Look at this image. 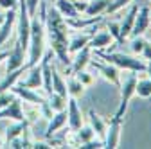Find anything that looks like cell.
Wrapping results in <instances>:
<instances>
[{
  "label": "cell",
  "mask_w": 151,
  "mask_h": 149,
  "mask_svg": "<svg viewBox=\"0 0 151 149\" xmlns=\"http://www.w3.org/2000/svg\"><path fill=\"white\" fill-rule=\"evenodd\" d=\"M14 25H16V7L6 11V18H4L2 25H0V47L9 40V36H11Z\"/></svg>",
  "instance_id": "cell-13"
},
{
  "label": "cell",
  "mask_w": 151,
  "mask_h": 149,
  "mask_svg": "<svg viewBox=\"0 0 151 149\" xmlns=\"http://www.w3.org/2000/svg\"><path fill=\"white\" fill-rule=\"evenodd\" d=\"M47 102L50 104V108L54 111H61V110H67V102H68V95H60L56 94V92H52V94L47 95Z\"/></svg>",
  "instance_id": "cell-25"
},
{
  "label": "cell",
  "mask_w": 151,
  "mask_h": 149,
  "mask_svg": "<svg viewBox=\"0 0 151 149\" xmlns=\"http://www.w3.org/2000/svg\"><path fill=\"white\" fill-rule=\"evenodd\" d=\"M52 92H56V94L60 95H68V90H67V83L63 81V77L60 76V72L56 70V67L52 65Z\"/></svg>",
  "instance_id": "cell-24"
},
{
  "label": "cell",
  "mask_w": 151,
  "mask_h": 149,
  "mask_svg": "<svg viewBox=\"0 0 151 149\" xmlns=\"http://www.w3.org/2000/svg\"><path fill=\"white\" fill-rule=\"evenodd\" d=\"M97 56L101 59H106V63L115 65L117 68H126L129 72H146V65L142 59L135 58V56H129L124 52H104L101 49H97Z\"/></svg>",
  "instance_id": "cell-3"
},
{
  "label": "cell",
  "mask_w": 151,
  "mask_h": 149,
  "mask_svg": "<svg viewBox=\"0 0 151 149\" xmlns=\"http://www.w3.org/2000/svg\"><path fill=\"white\" fill-rule=\"evenodd\" d=\"M142 56H144V58H146L147 61L151 59V43H149V42H146V43H144V49H142Z\"/></svg>",
  "instance_id": "cell-39"
},
{
  "label": "cell",
  "mask_w": 151,
  "mask_h": 149,
  "mask_svg": "<svg viewBox=\"0 0 151 149\" xmlns=\"http://www.w3.org/2000/svg\"><path fill=\"white\" fill-rule=\"evenodd\" d=\"M24 72H27V65H24V67H20V68H16V70L7 72V76L4 77V81H0V92L11 90L18 81H20V77H22Z\"/></svg>",
  "instance_id": "cell-17"
},
{
  "label": "cell",
  "mask_w": 151,
  "mask_h": 149,
  "mask_svg": "<svg viewBox=\"0 0 151 149\" xmlns=\"http://www.w3.org/2000/svg\"><path fill=\"white\" fill-rule=\"evenodd\" d=\"M135 83H137V77L131 74V76L121 85V102H119V110H117L115 117H119V119L124 117V113H126V110H128V104H129L131 97L135 95Z\"/></svg>",
  "instance_id": "cell-4"
},
{
  "label": "cell",
  "mask_w": 151,
  "mask_h": 149,
  "mask_svg": "<svg viewBox=\"0 0 151 149\" xmlns=\"http://www.w3.org/2000/svg\"><path fill=\"white\" fill-rule=\"evenodd\" d=\"M0 147H4V138L0 137Z\"/></svg>",
  "instance_id": "cell-45"
},
{
  "label": "cell",
  "mask_w": 151,
  "mask_h": 149,
  "mask_svg": "<svg viewBox=\"0 0 151 149\" xmlns=\"http://www.w3.org/2000/svg\"><path fill=\"white\" fill-rule=\"evenodd\" d=\"M110 2L111 0H88L85 14L86 16H99V14L106 13V7L110 6Z\"/></svg>",
  "instance_id": "cell-21"
},
{
  "label": "cell",
  "mask_w": 151,
  "mask_h": 149,
  "mask_svg": "<svg viewBox=\"0 0 151 149\" xmlns=\"http://www.w3.org/2000/svg\"><path fill=\"white\" fill-rule=\"evenodd\" d=\"M16 6H18V0H0V7H2L4 11L13 9V7H16Z\"/></svg>",
  "instance_id": "cell-38"
},
{
  "label": "cell",
  "mask_w": 151,
  "mask_h": 149,
  "mask_svg": "<svg viewBox=\"0 0 151 149\" xmlns=\"http://www.w3.org/2000/svg\"><path fill=\"white\" fill-rule=\"evenodd\" d=\"M135 94L139 97H144V99L151 97V79L149 77L137 79V83H135Z\"/></svg>",
  "instance_id": "cell-27"
},
{
  "label": "cell",
  "mask_w": 151,
  "mask_h": 149,
  "mask_svg": "<svg viewBox=\"0 0 151 149\" xmlns=\"http://www.w3.org/2000/svg\"><path fill=\"white\" fill-rule=\"evenodd\" d=\"M149 11H151V9H149L147 6H144V7H140V9L137 11L135 22H133V29H131V34H129V36H142V34L147 31V27H149V24H151Z\"/></svg>",
  "instance_id": "cell-11"
},
{
  "label": "cell",
  "mask_w": 151,
  "mask_h": 149,
  "mask_svg": "<svg viewBox=\"0 0 151 149\" xmlns=\"http://www.w3.org/2000/svg\"><path fill=\"white\" fill-rule=\"evenodd\" d=\"M131 2V0H111V2H110V6L106 7V13L108 14H115L117 11H121L124 6H128Z\"/></svg>",
  "instance_id": "cell-31"
},
{
  "label": "cell",
  "mask_w": 151,
  "mask_h": 149,
  "mask_svg": "<svg viewBox=\"0 0 151 149\" xmlns=\"http://www.w3.org/2000/svg\"><path fill=\"white\" fill-rule=\"evenodd\" d=\"M45 2H50V4H54V2H56V0H45Z\"/></svg>",
  "instance_id": "cell-46"
},
{
  "label": "cell",
  "mask_w": 151,
  "mask_h": 149,
  "mask_svg": "<svg viewBox=\"0 0 151 149\" xmlns=\"http://www.w3.org/2000/svg\"><path fill=\"white\" fill-rule=\"evenodd\" d=\"M42 0H25V6H27V11L31 16H34L38 13V6H40Z\"/></svg>",
  "instance_id": "cell-37"
},
{
  "label": "cell",
  "mask_w": 151,
  "mask_h": 149,
  "mask_svg": "<svg viewBox=\"0 0 151 149\" xmlns=\"http://www.w3.org/2000/svg\"><path fill=\"white\" fill-rule=\"evenodd\" d=\"M88 65H90L93 70H97L108 83H111V85H115V86L121 88V74H119V68H117L115 65H111V63H106V65H104V63L92 61V59H90Z\"/></svg>",
  "instance_id": "cell-5"
},
{
  "label": "cell",
  "mask_w": 151,
  "mask_h": 149,
  "mask_svg": "<svg viewBox=\"0 0 151 149\" xmlns=\"http://www.w3.org/2000/svg\"><path fill=\"white\" fill-rule=\"evenodd\" d=\"M7 54L9 52H0V63H2L4 59H7Z\"/></svg>",
  "instance_id": "cell-43"
},
{
  "label": "cell",
  "mask_w": 151,
  "mask_h": 149,
  "mask_svg": "<svg viewBox=\"0 0 151 149\" xmlns=\"http://www.w3.org/2000/svg\"><path fill=\"white\" fill-rule=\"evenodd\" d=\"M25 61H27V50L18 43V40H16L14 45H13V50H9V54H7V67H6V70L7 72L16 70V68L24 67Z\"/></svg>",
  "instance_id": "cell-7"
},
{
  "label": "cell",
  "mask_w": 151,
  "mask_h": 149,
  "mask_svg": "<svg viewBox=\"0 0 151 149\" xmlns=\"http://www.w3.org/2000/svg\"><path fill=\"white\" fill-rule=\"evenodd\" d=\"M81 149H101V147H104V142L103 140H88V142H85V144H81L79 145Z\"/></svg>",
  "instance_id": "cell-36"
},
{
  "label": "cell",
  "mask_w": 151,
  "mask_h": 149,
  "mask_svg": "<svg viewBox=\"0 0 151 149\" xmlns=\"http://www.w3.org/2000/svg\"><path fill=\"white\" fill-rule=\"evenodd\" d=\"M146 72H147V76H149V79H151V59H149L147 65H146Z\"/></svg>",
  "instance_id": "cell-42"
},
{
  "label": "cell",
  "mask_w": 151,
  "mask_h": 149,
  "mask_svg": "<svg viewBox=\"0 0 151 149\" xmlns=\"http://www.w3.org/2000/svg\"><path fill=\"white\" fill-rule=\"evenodd\" d=\"M67 119H68V117H67V111H65V110L54 111V115L49 119V126H47V129H45V137L50 138V137H54L56 131L63 129L65 124H67Z\"/></svg>",
  "instance_id": "cell-14"
},
{
  "label": "cell",
  "mask_w": 151,
  "mask_h": 149,
  "mask_svg": "<svg viewBox=\"0 0 151 149\" xmlns=\"http://www.w3.org/2000/svg\"><path fill=\"white\" fill-rule=\"evenodd\" d=\"M40 16L38 13L31 16V36H29V47H27V68L38 65L45 52V11L47 2H40Z\"/></svg>",
  "instance_id": "cell-2"
},
{
  "label": "cell",
  "mask_w": 151,
  "mask_h": 149,
  "mask_svg": "<svg viewBox=\"0 0 151 149\" xmlns=\"http://www.w3.org/2000/svg\"><path fill=\"white\" fill-rule=\"evenodd\" d=\"M92 34H93V32H90V31H83L81 34H78V36H74L72 40H68V54H72V52H78L79 49L86 47V45L90 43Z\"/></svg>",
  "instance_id": "cell-20"
},
{
  "label": "cell",
  "mask_w": 151,
  "mask_h": 149,
  "mask_svg": "<svg viewBox=\"0 0 151 149\" xmlns=\"http://www.w3.org/2000/svg\"><path fill=\"white\" fill-rule=\"evenodd\" d=\"M27 79H24L20 85L22 86H29V88H42V83H43V79H42V63H38V65H32V67H29L27 68Z\"/></svg>",
  "instance_id": "cell-15"
},
{
  "label": "cell",
  "mask_w": 151,
  "mask_h": 149,
  "mask_svg": "<svg viewBox=\"0 0 151 149\" xmlns=\"http://www.w3.org/2000/svg\"><path fill=\"white\" fill-rule=\"evenodd\" d=\"M13 99H16V95L13 94L11 90H6V92H0V110L6 108Z\"/></svg>",
  "instance_id": "cell-33"
},
{
  "label": "cell",
  "mask_w": 151,
  "mask_h": 149,
  "mask_svg": "<svg viewBox=\"0 0 151 149\" xmlns=\"http://www.w3.org/2000/svg\"><path fill=\"white\" fill-rule=\"evenodd\" d=\"M4 18H6V14H0V25H2V22H4Z\"/></svg>",
  "instance_id": "cell-44"
},
{
  "label": "cell",
  "mask_w": 151,
  "mask_h": 149,
  "mask_svg": "<svg viewBox=\"0 0 151 149\" xmlns=\"http://www.w3.org/2000/svg\"><path fill=\"white\" fill-rule=\"evenodd\" d=\"M74 6L79 13H85V9H86V2H78V0H74Z\"/></svg>",
  "instance_id": "cell-41"
},
{
  "label": "cell",
  "mask_w": 151,
  "mask_h": 149,
  "mask_svg": "<svg viewBox=\"0 0 151 149\" xmlns=\"http://www.w3.org/2000/svg\"><path fill=\"white\" fill-rule=\"evenodd\" d=\"M111 34L108 32V31H101V32H93L92 34V38H90V49H93V50H97V49H104V47H108L110 43H111Z\"/></svg>",
  "instance_id": "cell-22"
},
{
  "label": "cell",
  "mask_w": 151,
  "mask_h": 149,
  "mask_svg": "<svg viewBox=\"0 0 151 149\" xmlns=\"http://www.w3.org/2000/svg\"><path fill=\"white\" fill-rule=\"evenodd\" d=\"M52 6L56 7V11H58L65 20L79 16V11L76 9V6H74V0H56Z\"/></svg>",
  "instance_id": "cell-16"
},
{
  "label": "cell",
  "mask_w": 151,
  "mask_h": 149,
  "mask_svg": "<svg viewBox=\"0 0 151 149\" xmlns=\"http://www.w3.org/2000/svg\"><path fill=\"white\" fill-rule=\"evenodd\" d=\"M144 43H146V40H142L140 36H133V42H131V49H133V52L135 54H142Z\"/></svg>",
  "instance_id": "cell-35"
},
{
  "label": "cell",
  "mask_w": 151,
  "mask_h": 149,
  "mask_svg": "<svg viewBox=\"0 0 151 149\" xmlns=\"http://www.w3.org/2000/svg\"><path fill=\"white\" fill-rule=\"evenodd\" d=\"M78 2H88V0H78Z\"/></svg>",
  "instance_id": "cell-47"
},
{
  "label": "cell",
  "mask_w": 151,
  "mask_h": 149,
  "mask_svg": "<svg viewBox=\"0 0 151 149\" xmlns=\"http://www.w3.org/2000/svg\"><path fill=\"white\" fill-rule=\"evenodd\" d=\"M38 108H40V117H43V119H47V120L54 115V110L50 108V104L47 102V99H45L40 106H38Z\"/></svg>",
  "instance_id": "cell-34"
},
{
  "label": "cell",
  "mask_w": 151,
  "mask_h": 149,
  "mask_svg": "<svg viewBox=\"0 0 151 149\" xmlns=\"http://www.w3.org/2000/svg\"><path fill=\"white\" fill-rule=\"evenodd\" d=\"M67 122H68V128L70 131H78V129L83 126V115H81V110H79V104H78V99L76 97H70L68 95V102H67Z\"/></svg>",
  "instance_id": "cell-8"
},
{
  "label": "cell",
  "mask_w": 151,
  "mask_h": 149,
  "mask_svg": "<svg viewBox=\"0 0 151 149\" xmlns=\"http://www.w3.org/2000/svg\"><path fill=\"white\" fill-rule=\"evenodd\" d=\"M11 92H13L18 99H22L24 102H31V104H38V106H40V104L45 101V97H42L34 88H29V86L14 85V86L11 88Z\"/></svg>",
  "instance_id": "cell-10"
},
{
  "label": "cell",
  "mask_w": 151,
  "mask_h": 149,
  "mask_svg": "<svg viewBox=\"0 0 151 149\" xmlns=\"http://www.w3.org/2000/svg\"><path fill=\"white\" fill-rule=\"evenodd\" d=\"M29 128V122L24 119V120H16L14 124H11L9 128H7V131H6V137H4V144H9L13 138H16V137H20L25 129Z\"/></svg>",
  "instance_id": "cell-23"
},
{
  "label": "cell",
  "mask_w": 151,
  "mask_h": 149,
  "mask_svg": "<svg viewBox=\"0 0 151 149\" xmlns=\"http://www.w3.org/2000/svg\"><path fill=\"white\" fill-rule=\"evenodd\" d=\"M108 32L111 34V38L115 40L119 45L124 43V38L121 36V25H119L117 22H108Z\"/></svg>",
  "instance_id": "cell-30"
},
{
  "label": "cell",
  "mask_w": 151,
  "mask_h": 149,
  "mask_svg": "<svg viewBox=\"0 0 151 149\" xmlns=\"http://www.w3.org/2000/svg\"><path fill=\"white\" fill-rule=\"evenodd\" d=\"M88 117H90V126L93 129V133H96L103 142H104V137H106V129H108V124L103 120V117H99L93 110L88 111Z\"/></svg>",
  "instance_id": "cell-18"
},
{
  "label": "cell",
  "mask_w": 151,
  "mask_h": 149,
  "mask_svg": "<svg viewBox=\"0 0 151 149\" xmlns=\"http://www.w3.org/2000/svg\"><path fill=\"white\" fill-rule=\"evenodd\" d=\"M31 147H34V149H49V147H52V145H50L49 142H32Z\"/></svg>",
  "instance_id": "cell-40"
},
{
  "label": "cell",
  "mask_w": 151,
  "mask_h": 149,
  "mask_svg": "<svg viewBox=\"0 0 151 149\" xmlns=\"http://www.w3.org/2000/svg\"><path fill=\"white\" fill-rule=\"evenodd\" d=\"M27 104L29 106H24L22 110H24V119L31 124L40 117V108H38V104H31V102H27Z\"/></svg>",
  "instance_id": "cell-28"
},
{
  "label": "cell",
  "mask_w": 151,
  "mask_h": 149,
  "mask_svg": "<svg viewBox=\"0 0 151 149\" xmlns=\"http://www.w3.org/2000/svg\"><path fill=\"white\" fill-rule=\"evenodd\" d=\"M121 129H122V119L119 117H113L108 124V129H106V137H104V147L108 149H115L119 145V140H121Z\"/></svg>",
  "instance_id": "cell-9"
},
{
  "label": "cell",
  "mask_w": 151,
  "mask_h": 149,
  "mask_svg": "<svg viewBox=\"0 0 151 149\" xmlns=\"http://www.w3.org/2000/svg\"><path fill=\"white\" fill-rule=\"evenodd\" d=\"M149 16H151V11H149Z\"/></svg>",
  "instance_id": "cell-48"
},
{
  "label": "cell",
  "mask_w": 151,
  "mask_h": 149,
  "mask_svg": "<svg viewBox=\"0 0 151 149\" xmlns=\"http://www.w3.org/2000/svg\"><path fill=\"white\" fill-rule=\"evenodd\" d=\"M2 119H9L13 122L16 120H24V110H22V99H13L6 108L0 110V120Z\"/></svg>",
  "instance_id": "cell-12"
},
{
  "label": "cell",
  "mask_w": 151,
  "mask_h": 149,
  "mask_svg": "<svg viewBox=\"0 0 151 149\" xmlns=\"http://www.w3.org/2000/svg\"><path fill=\"white\" fill-rule=\"evenodd\" d=\"M74 133H76V137H78L79 144H85V142H88V140H92L93 137H96V133H93L92 126H81L78 131H74Z\"/></svg>",
  "instance_id": "cell-29"
},
{
  "label": "cell",
  "mask_w": 151,
  "mask_h": 149,
  "mask_svg": "<svg viewBox=\"0 0 151 149\" xmlns=\"http://www.w3.org/2000/svg\"><path fill=\"white\" fill-rule=\"evenodd\" d=\"M45 38L49 45L65 67H70V54H68V25L65 18L56 11V7H47L45 11Z\"/></svg>",
  "instance_id": "cell-1"
},
{
  "label": "cell",
  "mask_w": 151,
  "mask_h": 149,
  "mask_svg": "<svg viewBox=\"0 0 151 149\" xmlns=\"http://www.w3.org/2000/svg\"><path fill=\"white\" fill-rule=\"evenodd\" d=\"M137 11H139V6H131V7H129V11H128V13H126V16H124V20L119 24V25H121V36H122L124 40L131 34V29H133V22H135Z\"/></svg>",
  "instance_id": "cell-19"
},
{
  "label": "cell",
  "mask_w": 151,
  "mask_h": 149,
  "mask_svg": "<svg viewBox=\"0 0 151 149\" xmlns=\"http://www.w3.org/2000/svg\"><path fill=\"white\" fill-rule=\"evenodd\" d=\"M76 77H78V81L86 88V86H90V85H93V76L92 74H88V72H85V70H79L78 74H74Z\"/></svg>",
  "instance_id": "cell-32"
},
{
  "label": "cell",
  "mask_w": 151,
  "mask_h": 149,
  "mask_svg": "<svg viewBox=\"0 0 151 149\" xmlns=\"http://www.w3.org/2000/svg\"><path fill=\"white\" fill-rule=\"evenodd\" d=\"M67 90H68V95L70 97H76V99H79L85 94V86L78 81V77H76V76H70V79L67 83Z\"/></svg>",
  "instance_id": "cell-26"
},
{
  "label": "cell",
  "mask_w": 151,
  "mask_h": 149,
  "mask_svg": "<svg viewBox=\"0 0 151 149\" xmlns=\"http://www.w3.org/2000/svg\"><path fill=\"white\" fill-rule=\"evenodd\" d=\"M90 59H92V49H90V45L79 49L78 52H76V58L70 61V67H67V72H68L67 76H74V74H78L79 70H85V67L90 63Z\"/></svg>",
  "instance_id": "cell-6"
}]
</instances>
